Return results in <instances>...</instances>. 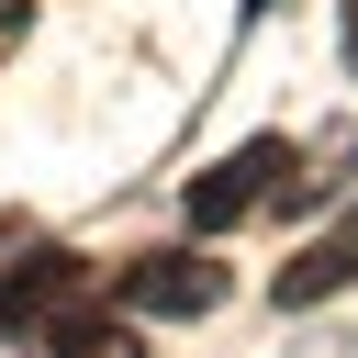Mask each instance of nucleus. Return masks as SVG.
I'll use <instances>...</instances> for the list:
<instances>
[{
	"instance_id": "f03ea898",
	"label": "nucleus",
	"mask_w": 358,
	"mask_h": 358,
	"mask_svg": "<svg viewBox=\"0 0 358 358\" xmlns=\"http://www.w3.org/2000/svg\"><path fill=\"white\" fill-rule=\"evenodd\" d=\"M123 302H134V313H213V302H224V268H213L201 246H157V257L123 268Z\"/></svg>"
},
{
	"instance_id": "39448f33",
	"label": "nucleus",
	"mask_w": 358,
	"mask_h": 358,
	"mask_svg": "<svg viewBox=\"0 0 358 358\" xmlns=\"http://www.w3.org/2000/svg\"><path fill=\"white\" fill-rule=\"evenodd\" d=\"M67 291H78V257H67V246H45V257L0 268V324H45Z\"/></svg>"
},
{
	"instance_id": "423d86ee",
	"label": "nucleus",
	"mask_w": 358,
	"mask_h": 358,
	"mask_svg": "<svg viewBox=\"0 0 358 358\" xmlns=\"http://www.w3.org/2000/svg\"><path fill=\"white\" fill-rule=\"evenodd\" d=\"M347 67H358V0H347Z\"/></svg>"
},
{
	"instance_id": "20e7f679",
	"label": "nucleus",
	"mask_w": 358,
	"mask_h": 358,
	"mask_svg": "<svg viewBox=\"0 0 358 358\" xmlns=\"http://www.w3.org/2000/svg\"><path fill=\"white\" fill-rule=\"evenodd\" d=\"M34 358H145V347H134V324H123V313L67 302V313H45V324H34Z\"/></svg>"
},
{
	"instance_id": "0eeeda50",
	"label": "nucleus",
	"mask_w": 358,
	"mask_h": 358,
	"mask_svg": "<svg viewBox=\"0 0 358 358\" xmlns=\"http://www.w3.org/2000/svg\"><path fill=\"white\" fill-rule=\"evenodd\" d=\"M235 11H246V22H257V11H268V0H235Z\"/></svg>"
},
{
	"instance_id": "7ed1b4c3",
	"label": "nucleus",
	"mask_w": 358,
	"mask_h": 358,
	"mask_svg": "<svg viewBox=\"0 0 358 358\" xmlns=\"http://www.w3.org/2000/svg\"><path fill=\"white\" fill-rule=\"evenodd\" d=\"M347 280H358V201H347V213H336V224H324V235L268 280V302H280V313H313V302H336Z\"/></svg>"
},
{
	"instance_id": "f257e3e1",
	"label": "nucleus",
	"mask_w": 358,
	"mask_h": 358,
	"mask_svg": "<svg viewBox=\"0 0 358 358\" xmlns=\"http://www.w3.org/2000/svg\"><path fill=\"white\" fill-rule=\"evenodd\" d=\"M257 201H302V145H291V134H257V145L213 157V168H201V179L179 190L190 235H224V224H246Z\"/></svg>"
}]
</instances>
